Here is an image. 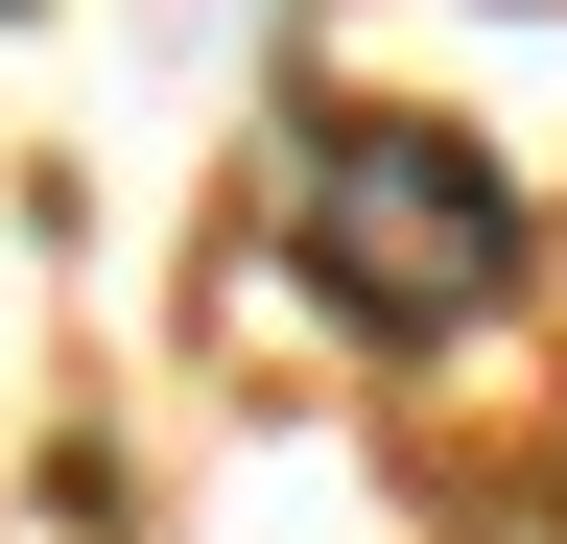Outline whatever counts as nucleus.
Instances as JSON below:
<instances>
[{
	"label": "nucleus",
	"instance_id": "1",
	"mask_svg": "<svg viewBox=\"0 0 567 544\" xmlns=\"http://www.w3.org/2000/svg\"><path fill=\"white\" fill-rule=\"evenodd\" d=\"M284 260H308V308H331V331L450 356V331L520 308V189H496L450 119H331L308 189H284Z\"/></svg>",
	"mask_w": 567,
	"mask_h": 544
}]
</instances>
